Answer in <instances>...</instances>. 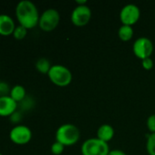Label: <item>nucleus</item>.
Returning a JSON list of instances; mask_svg holds the SVG:
<instances>
[{
    "instance_id": "dca6fc26",
    "label": "nucleus",
    "mask_w": 155,
    "mask_h": 155,
    "mask_svg": "<svg viewBox=\"0 0 155 155\" xmlns=\"http://www.w3.org/2000/svg\"><path fill=\"white\" fill-rule=\"evenodd\" d=\"M146 150L149 155H155V133L148 135L146 141Z\"/></svg>"
},
{
    "instance_id": "423d86ee",
    "label": "nucleus",
    "mask_w": 155,
    "mask_h": 155,
    "mask_svg": "<svg viewBox=\"0 0 155 155\" xmlns=\"http://www.w3.org/2000/svg\"><path fill=\"white\" fill-rule=\"evenodd\" d=\"M132 52L141 60L151 57L153 52V44L151 39L145 36L137 38L132 45Z\"/></svg>"
},
{
    "instance_id": "1a4fd4ad",
    "label": "nucleus",
    "mask_w": 155,
    "mask_h": 155,
    "mask_svg": "<svg viewBox=\"0 0 155 155\" xmlns=\"http://www.w3.org/2000/svg\"><path fill=\"white\" fill-rule=\"evenodd\" d=\"M91 15V9L89 5H76L71 12L70 20L76 26H84L90 23Z\"/></svg>"
},
{
    "instance_id": "4468645a",
    "label": "nucleus",
    "mask_w": 155,
    "mask_h": 155,
    "mask_svg": "<svg viewBox=\"0 0 155 155\" xmlns=\"http://www.w3.org/2000/svg\"><path fill=\"white\" fill-rule=\"evenodd\" d=\"M133 34H134V32H133L132 26H130V25H122V26L118 30V36H119V38L122 41H124V42L130 41L132 38Z\"/></svg>"
},
{
    "instance_id": "9d476101",
    "label": "nucleus",
    "mask_w": 155,
    "mask_h": 155,
    "mask_svg": "<svg viewBox=\"0 0 155 155\" xmlns=\"http://www.w3.org/2000/svg\"><path fill=\"white\" fill-rule=\"evenodd\" d=\"M17 103L13 100L9 95L0 97V116L10 117L14 113L16 112Z\"/></svg>"
},
{
    "instance_id": "aec40b11",
    "label": "nucleus",
    "mask_w": 155,
    "mask_h": 155,
    "mask_svg": "<svg viewBox=\"0 0 155 155\" xmlns=\"http://www.w3.org/2000/svg\"><path fill=\"white\" fill-rule=\"evenodd\" d=\"M10 91L11 89H9V86L6 83H4V82L0 83V97L9 95Z\"/></svg>"
},
{
    "instance_id": "2eb2a0df",
    "label": "nucleus",
    "mask_w": 155,
    "mask_h": 155,
    "mask_svg": "<svg viewBox=\"0 0 155 155\" xmlns=\"http://www.w3.org/2000/svg\"><path fill=\"white\" fill-rule=\"evenodd\" d=\"M51 67L52 65L50 62L47 58H44V57L39 58L36 63V69L37 70L38 73L43 74H48Z\"/></svg>"
},
{
    "instance_id": "f3484780",
    "label": "nucleus",
    "mask_w": 155,
    "mask_h": 155,
    "mask_svg": "<svg viewBox=\"0 0 155 155\" xmlns=\"http://www.w3.org/2000/svg\"><path fill=\"white\" fill-rule=\"evenodd\" d=\"M27 35V29L22 25H17L16 26L15 30H14V33H13V36L15 39L16 40H22L24 39Z\"/></svg>"
},
{
    "instance_id": "39448f33",
    "label": "nucleus",
    "mask_w": 155,
    "mask_h": 155,
    "mask_svg": "<svg viewBox=\"0 0 155 155\" xmlns=\"http://www.w3.org/2000/svg\"><path fill=\"white\" fill-rule=\"evenodd\" d=\"M60 21V15L58 10L49 8L45 10L39 17L38 26L44 32H51L57 28Z\"/></svg>"
},
{
    "instance_id": "b1692460",
    "label": "nucleus",
    "mask_w": 155,
    "mask_h": 155,
    "mask_svg": "<svg viewBox=\"0 0 155 155\" xmlns=\"http://www.w3.org/2000/svg\"><path fill=\"white\" fill-rule=\"evenodd\" d=\"M0 155H3V154H2V153H0Z\"/></svg>"
},
{
    "instance_id": "6ab92c4d",
    "label": "nucleus",
    "mask_w": 155,
    "mask_h": 155,
    "mask_svg": "<svg viewBox=\"0 0 155 155\" xmlns=\"http://www.w3.org/2000/svg\"><path fill=\"white\" fill-rule=\"evenodd\" d=\"M146 125H147V128L151 134L155 133V114L150 115L148 117L147 122H146Z\"/></svg>"
},
{
    "instance_id": "a211bd4d",
    "label": "nucleus",
    "mask_w": 155,
    "mask_h": 155,
    "mask_svg": "<svg viewBox=\"0 0 155 155\" xmlns=\"http://www.w3.org/2000/svg\"><path fill=\"white\" fill-rule=\"evenodd\" d=\"M50 150H51L52 154L60 155L63 153V152H64V150H65V146H64L62 143H58V142L56 141V142L51 145Z\"/></svg>"
},
{
    "instance_id": "412c9836",
    "label": "nucleus",
    "mask_w": 155,
    "mask_h": 155,
    "mask_svg": "<svg viewBox=\"0 0 155 155\" xmlns=\"http://www.w3.org/2000/svg\"><path fill=\"white\" fill-rule=\"evenodd\" d=\"M142 65L145 70H151L153 68L154 63H153V60L151 57H149V58H145L142 60Z\"/></svg>"
},
{
    "instance_id": "f257e3e1",
    "label": "nucleus",
    "mask_w": 155,
    "mask_h": 155,
    "mask_svg": "<svg viewBox=\"0 0 155 155\" xmlns=\"http://www.w3.org/2000/svg\"><path fill=\"white\" fill-rule=\"evenodd\" d=\"M16 16L19 25L27 30L38 25L40 15L36 5L29 0H22L16 6Z\"/></svg>"
},
{
    "instance_id": "f8f14e48",
    "label": "nucleus",
    "mask_w": 155,
    "mask_h": 155,
    "mask_svg": "<svg viewBox=\"0 0 155 155\" xmlns=\"http://www.w3.org/2000/svg\"><path fill=\"white\" fill-rule=\"evenodd\" d=\"M114 137V129L111 124H103L97 131V138L104 143H109Z\"/></svg>"
},
{
    "instance_id": "393cba45",
    "label": "nucleus",
    "mask_w": 155,
    "mask_h": 155,
    "mask_svg": "<svg viewBox=\"0 0 155 155\" xmlns=\"http://www.w3.org/2000/svg\"><path fill=\"white\" fill-rule=\"evenodd\" d=\"M0 83H1V81H0Z\"/></svg>"
},
{
    "instance_id": "6e6552de",
    "label": "nucleus",
    "mask_w": 155,
    "mask_h": 155,
    "mask_svg": "<svg viewBox=\"0 0 155 155\" xmlns=\"http://www.w3.org/2000/svg\"><path fill=\"white\" fill-rule=\"evenodd\" d=\"M9 138L12 143L17 145H24L30 142L32 138V132L27 126L18 124L11 129Z\"/></svg>"
},
{
    "instance_id": "5701e85b",
    "label": "nucleus",
    "mask_w": 155,
    "mask_h": 155,
    "mask_svg": "<svg viewBox=\"0 0 155 155\" xmlns=\"http://www.w3.org/2000/svg\"><path fill=\"white\" fill-rule=\"evenodd\" d=\"M76 4H77V5H86L87 1L86 0H76Z\"/></svg>"
},
{
    "instance_id": "0eeeda50",
    "label": "nucleus",
    "mask_w": 155,
    "mask_h": 155,
    "mask_svg": "<svg viewBox=\"0 0 155 155\" xmlns=\"http://www.w3.org/2000/svg\"><path fill=\"white\" fill-rule=\"evenodd\" d=\"M141 17V10L138 5L134 4L125 5L120 12V19L122 25L132 26Z\"/></svg>"
},
{
    "instance_id": "f03ea898",
    "label": "nucleus",
    "mask_w": 155,
    "mask_h": 155,
    "mask_svg": "<svg viewBox=\"0 0 155 155\" xmlns=\"http://www.w3.org/2000/svg\"><path fill=\"white\" fill-rule=\"evenodd\" d=\"M80 138L79 128L72 124H64L60 125L56 132V141L66 146L76 144Z\"/></svg>"
},
{
    "instance_id": "ddd939ff",
    "label": "nucleus",
    "mask_w": 155,
    "mask_h": 155,
    "mask_svg": "<svg viewBox=\"0 0 155 155\" xmlns=\"http://www.w3.org/2000/svg\"><path fill=\"white\" fill-rule=\"evenodd\" d=\"M9 96L18 104V103H20V102H22V101H24L26 99V89H25V87L23 85L16 84V85H15V86H13L11 88Z\"/></svg>"
},
{
    "instance_id": "20e7f679",
    "label": "nucleus",
    "mask_w": 155,
    "mask_h": 155,
    "mask_svg": "<svg viewBox=\"0 0 155 155\" xmlns=\"http://www.w3.org/2000/svg\"><path fill=\"white\" fill-rule=\"evenodd\" d=\"M110 151L108 143L98 138H90L81 145L82 155H108Z\"/></svg>"
},
{
    "instance_id": "4be33fe9",
    "label": "nucleus",
    "mask_w": 155,
    "mask_h": 155,
    "mask_svg": "<svg viewBox=\"0 0 155 155\" xmlns=\"http://www.w3.org/2000/svg\"><path fill=\"white\" fill-rule=\"evenodd\" d=\"M108 155H127V154H126L123 151H122V150L115 149V150H111Z\"/></svg>"
},
{
    "instance_id": "9b49d317",
    "label": "nucleus",
    "mask_w": 155,
    "mask_h": 155,
    "mask_svg": "<svg viewBox=\"0 0 155 155\" xmlns=\"http://www.w3.org/2000/svg\"><path fill=\"white\" fill-rule=\"evenodd\" d=\"M16 28L15 22L13 18L5 14L0 15V35L4 36H8L13 35Z\"/></svg>"
},
{
    "instance_id": "7ed1b4c3",
    "label": "nucleus",
    "mask_w": 155,
    "mask_h": 155,
    "mask_svg": "<svg viewBox=\"0 0 155 155\" xmlns=\"http://www.w3.org/2000/svg\"><path fill=\"white\" fill-rule=\"evenodd\" d=\"M48 75L49 80L59 87H65L72 81V74L70 70L62 64L52 65Z\"/></svg>"
}]
</instances>
